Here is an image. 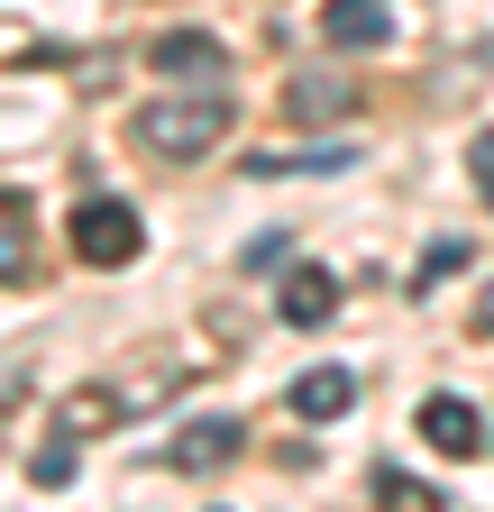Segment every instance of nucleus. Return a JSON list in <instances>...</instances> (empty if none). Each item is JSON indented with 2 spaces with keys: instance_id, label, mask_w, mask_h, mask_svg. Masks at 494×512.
<instances>
[{
  "instance_id": "1",
  "label": "nucleus",
  "mask_w": 494,
  "mask_h": 512,
  "mask_svg": "<svg viewBox=\"0 0 494 512\" xmlns=\"http://www.w3.org/2000/svg\"><path fill=\"white\" fill-rule=\"evenodd\" d=\"M229 92H174V101H147L138 119H129V138L156 156V165H202L220 138H229Z\"/></svg>"
},
{
  "instance_id": "7",
  "label": "nucleus",
  "mask_w": 494,
  "mask_h": 512,
  "mask_svg": "<svg viewBox=\"0 0 494 512\" xmlns=\"http://www.w3.org/2000/svg\"><path fill=\"white\" fill-rule=\"evenodd\" d=\"M37 275V211L28 192H0V284H28Z\"/></svg>"
},
{
  "instance_id": "3",
  "label": "nucleus",
  "mask_w": 494,
  "mask_h": 512,
  "mask_svg": "<svg viewBox=\"0 0 494 512\" xmlns=\"http://www.w3.org/2000/svg\"><path fill=\"white\" fill-rule=\"evenodd\" d=\"M421 439L440 448V458H476V448H485V412L467 394H430L421 403Z\"/></svg>"
},
{
  "instance_id": "14",
  "label": "nucleus",
  "mask_w": 494,
  "mask_h": 512,
  "mask_svg": "<svg viewBox=\"0 0 494 512\" xmlns=\"http://www.w3.org/2000/svg\"><path fill=\"white\" fill-rule=\"evenodd\" d=\"M376 494H394V503H421V512H430V503H449V494H430V485H412L403 467H376Z\"/></svg>"
},
{
  "instance_id": "5",
  "label": "nucleus",
  "mask_w": 494,
  "mask_h": 512,
  "mask_svg": "<svg viewBox=\"0 0 494 512\" xmlns=\"http://www.w3.org/2000/svg\"><path fill=\"white\" fill-rule=\"evenodd\" d=\"M293 119H348L357 110V83H348V64H312V74H293L284 83Z\"/></svg>"
},
{
  "instance_id": "11",
  "label": "nucleus",
  "mask_w": 494,
  "mask_h": 512,
  "mask_svg": "<svg viewBox=\"0 0 494 512\" xmlns=\"http://www.w3.org/2000/svg\"><path fill=\"white\" fill-rule=\"evenodd\" d=\"M357 403V375L348 366H312V375H293V412L302 421H339Z\"/></svg>"
},
{
  "instance_id": "6",
  "label": "nucleus",
  "mask_w": 494,
  "mask_h": 512,
  "mask_svg": "<svg viewBox=\"0 0 494 512\" xmlns=\"http://www.w3.org/2000/svg\"><path fill=\"white\" fill-rule=\"evenodd\" d=\"M147 64H156V74H174V83H220V37H202V28H165Z\"/></svg>"
},
{
  "instance_id": "12",
  "label": "nucleus",
  "mask_w": 494,
  "mask_h": 512,
  "mask_svg": "<svg viewBox=\"0 0 494 512\" xmlns=\"http://www.w3.org/2000/svg\"><path fill=\"white\" fill-rule=\"evenodd\" d=\"M339 165H357L348 138H330V147H293V156H275V147L247 156V174H266V183H275V174H339Z\"/></svg>"
},
{
  "instance_id": "10",
  "label": "nucleus",
  "mask_w": 494,
  "mask_h": 512,
  "mask_svg": "<svg viewBox=\"0 0 494 512\" xmlns=\"http://www.w3.org/2000/svg\"><path fill=\"white\" fill-rule=\"evenodd\" d=\"M330 311H339V275L330 266H293L284 275V320H293V330H321Z\"/></svg>"
},
{
  "instance_id": "2",
  "label": "nucleus",
  "mask_w": 494,
  "mask_h": 512,
  "mask_svg": "<svg viewBox=\"0 0 494 512\" xmlns=\"http://www.w3.org/2000/svg\"><path fill=\"white\" fill-rule=\"evenodd\" d=\"M65 238H74L83 266H138V256H147V220L129 202H110V192H92V202L65 220Z\"/></svg>"
},
{
  "instance_id": "13",
  "label": "nucleus",
  "mask_w": 494,
  "mask_h": 512,
  "mask_svg": "<svg viewBox=\"0 0 494 512\" xmlns=\"http://www.w3.org/2000/svg\"><path fill=\"white\" fill-rule=\"evenodd\" d=\"M28 485H74V439H55V448H37V458H28Z\"/></svg>"
},
{
  "instance_id": "9",
  "label": "nucleus",
  "mask_w": 494,
  "mask_h": 512,
  "mask_svg": "<svg viewBox=\"0 0 494 512\" xmlns=\"http://www.w3.org/2000/svg\"><path fill=\"white\" fill-rule=\"evenodd\" d=\"M321 37L330 46H385L394 37V10H385V0H330V10H321Z\"/></svg>"
},
{
  "instance_id": "17",
  "label": "nucleus",
  "mask_w": 494,
  "mask_h": 512,
  "mask_svg": "<svg viewBox=\"0 0 494 512\" xmlns=\"http://www.w3.org/2000/svg\"><path fill=\"white\" fill-rule=\"evenodd\" d=\"M476 320H485V330H494V284H485V302H476Z\"/></svg>"
},
{
  "instance_id": "4",
  "label": "nucleus",
  "mask_w": 494,
  "mask_h": 512,
  "mask_svg": "<svg viewBox=\"0 0 494 512\" xmlns=\"http://www.w3.org/2000/svg\"><path fill=\"white\" fill-rule=\"evenodd\" d=\"M138 403H129V384H74L65 403H55V430L65 439H92V430H110V421H129Z\"/></svg>"
},
{
  "instance_id": "15",
  "label": "nucleus",
  "mask_w": 494,
  "mask_h": 512,
  "mask_svg": "<svg viewBox=\"0 0 494 512\" xmlns=\"http://www.w3.org/2000/svg\"><path fill=\"white\" fill-rule=\"evenodd\" d=\"M458 266H467V238H440V247H430V256H421V275H412V293H421L430 275H458Z\"/></svg>"
},
{
  "instance_id": "8",
  "label": "nucleus",
  "mask_w": 494,
  "mask_h": 512,
  "mask_svg": "<svg viewBox=\"0 0 494 512\" xmlns=\"http://www.w3.org/2000/svg\"><path fill=\"white\" fill-rule=\"evenodd\" d=\"M165 458H174V476H220V467L238 458V421H193Z\"/></svg>"
},
{
  "instance_id": "16",
  "label": "nucleus",
  "mask_w": 494,
  "mask_h": 512,
  "mask_svg": "<svg viewBox=\"0 0 494 512\" xmlns=\"http://www.w3.org/2000/svg\"><path fill=\"white\" fill-rule=\"evenodd\" d=\"M467 174H476V192H485V211H494V128L467 147Z\"/></svg>"
}]
</instances>
